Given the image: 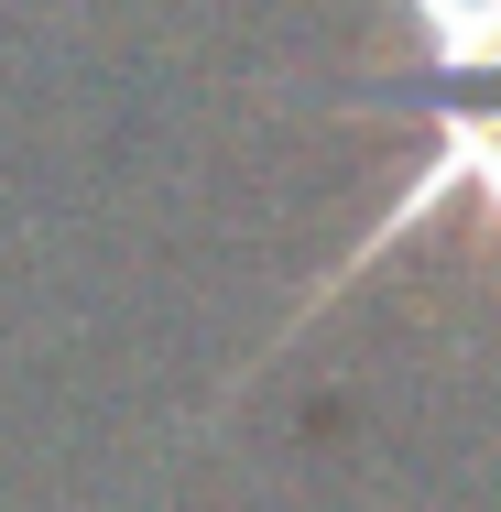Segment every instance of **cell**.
<instances>
[{"mask_svg": "<svg viewBox=\"0 0 501 512\" xmlns=\"http://www.w3.org/2000/svg\"><path fill=\"white\" fill-rule=\"evenodd\" d=\"M447 207H469V218H491V229H501V109H436L425 164H414V175H403V197L382 207V218H371V229H360V240H349V251L316 273V284H305V306L284 316V338H295L316 306H338L360 273H382L403 240H414L425 218H447Z\"/></svg>", "mask_w": 501, "mask_h": 512, "instance_id": "1", "label": "cell"}, {"mask_svg": "<svg viewBox=\"0 0 501 512\" xmlns=\"http://www.w3.org/2000/svg\"><path fill=\"white\" fill-rule=\"evenodd\" d=\"M425 77H501V0H403Z\"/></svg>", "mask_w": 501, "mask_h": 512, "instance_id": "2", "label": "cell"}]
</instances>
